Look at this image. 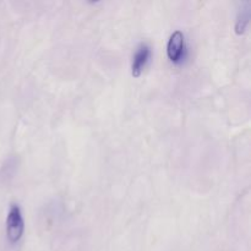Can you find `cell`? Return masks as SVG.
I'll return each instance as SVG.
<instances>
[{
    "label": "cell",
    "instance_id": "1",
    "mask_svg": "<svg viewBox=\"0 0 251 251\" xmlns=\"http://www.w3.org/2000/svg\"><path fill=\"white\" fill-rule=\"evenodd\" d=\"M24 229L25 226L21 210H20L19 205H15L14 203V205L10 206V210L6 218V234L10 242H19L21 239L22 234H24Z\"/></svg>",
    "mask_w": 251,
    "mask_h": 251
},
{
    "label": "cell",
    "instance_id": "2",
    "mask_svg": "<svg viewBox=\"0 0 251 251\" xmlns=\"http://www.w3.org/2000/svg\"><path fill=\"white\" fill-rule=\"evenodd\" d=\"M184 50H185V37L184 33L179 29L174 31L171 34L167 43V55L174 63H178L184 56Z\"/></svg>",
    "mask_w": 251,
    "mask_h": 251
},
{
    "label": "cell",
    "instance_id": "3",
    "mask_svg": "<svg viewBox=\"0 0 251 251\" xmlns=\"http://www.w3.org/2000/svg\"><path fill=\"white\" fill-rule=\"evenodd\" d=\"M151 56V48L147 43H141L136 48V51L132 58V65H131V74L134 77H139L141 73L144 71L145 66L147 65Z\"/></svg>",
    "mask_w": 251,
    "mask_h": 251
},
{
    "label": "cell",
    "instance_id": "4",
    "mask_svg": "<svg viewBox=\"0 0 251 251\" xmlns=\"http://www.w3.org/2000/svg\"><path fill=\"white\" fill-rule=\"evenodd\" d=\"M250 7V2H245L244 6H242V9H240L239 15H238L237 19V24H235V32H237L238 34L244 33L245 28H247L248 24H249Z\"/></svg>",
    "mask_w": 251,
    "mask_h": 251
}]
</instances>
